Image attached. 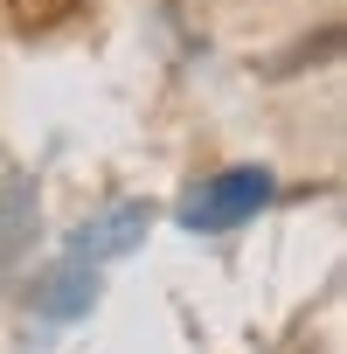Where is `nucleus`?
<instances>
[{
    "label": "nucleus",
    "instance_id": "nucleus-4",
    "mask_svg": "<svg viewBox=\"0 0 347 354\" xmlns=\"http://www.w3.org/2000/svg\"><path fill=\"white\" fill-rule=\"evenodd\" d=\"M8 8H15L21 28H49V21H63V15L77 8V0H8Z\"/></svg>",
    "mask_w": 347,
    "mask_h": 354
},
{
    "label": "nucleus",
    "instance_id": "nucleus-3",
    "mask_svg": "<svg viewBox=\"0 0 347 354\" xmlns=\"http://www.w3.org/2000/svg\"><path fill=\"white\" fill-rule=\"evenodd\" d=\"M97 292H104L97 264L63 257V264H49V271L35 278V313H42V319H56V326H70V319H84V313L97 306Z\"/></svg>",
    "mask_w": 347,
    "mask_h": 354
},
{
    "label": "nucleus",
    "instance_id": "nucleus-2",
    "mask_svg": "<svg viewBox=\"0 0 347 354\" xmlns=\"http://www.w3.org/2000/svg\"><path fill=\"white\" fill-rule=\"evenodd\" d=\"M146 230H153V209H146V202H111L104 216H91V223L70 236V257H84V264L132 257V250L146 243Z\"/></svg>",
    "mask_w": 347,
    "mask_h": 354
},
{
    "label": "nucleus",
    "instance_id": "nucleus-1",
    "mask_svg": "<svg viewBox=\"0 0 347 354\" xmlns=\"http://www.w3.org/2000/svg\"><path fill=\"white\" fill-rule=\"evenodd\" d=\"M271 195H278V181H271L264 167H223V174H209L202 188H188V202H181V230H195V236H223V230L250 223Z\"/></svg>",
    "mask_w": 347,
    "mask_h": 354
}]
</instances>
